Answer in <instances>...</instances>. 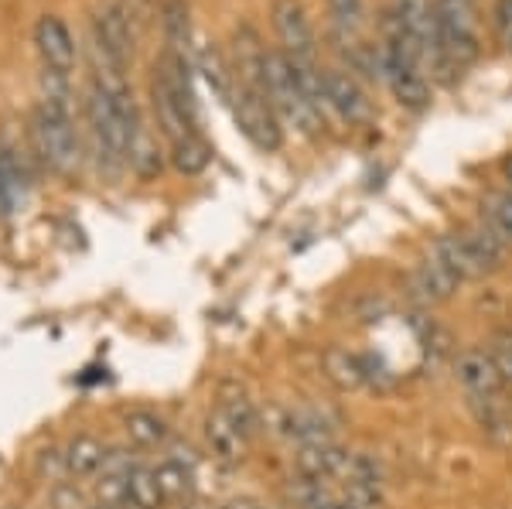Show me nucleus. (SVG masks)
Instances as JSON below:
<instances>
[{"instance_id": "obj_1", "label": "nucleus", "mask_w": 512, "mask_h": 509, "mask_svg": "<svg viewBox=\"0 0 512 509\" xmlns=\"http://www.w3.org/2000/svg\"><path fill=\"white\" fill-rule=\"evenodd\" d=\"M48 79L52 82H48L45 96L31 113V141H35L38 158L48 168L59 171V175H72L82 164V141L69 110V89H65L69 76H52L48 72Z\"/></svg>"}, {"instance_id": "obj_2", "label": "nucleus", "mask_w": 512, "mask_h": 509, "mask_svg": "<svg viewBox=\"0 0 512 509\" xmlns=\"http://www.w3.org/2000/svg\"><path fill=\"white\" fill-rule=\"evenodd\" d=\"M263 93H267V103L274 106L277 120L294 127L297 134L315 137L321 130V110L308 100L301 79L294 72L291 55H284L280 48H270L267 52V65H263Z\"/></svg>"}, {"instance_id": "obj_3", "label": "nucleus", "mask_w": 512, "mask_h": 509, "mask_svg": "<svg viewBox=\"0 0 512 509\" xmlns=\"http://www.w3.org/2000/svg\"><path fill=\"white\" fill-rule=\"evenodd\" d=\"M263 428L274 438H284L291 445H315V441H335L338 431V414L325 404H270L260 410Z\"/></svg>"}, {"instance_id": "obj_4", "label": "nucleus", "mask_w": 512, "mask_h": 509, "mask_svg": "<svg viewBox=\"0 0 512 509\" xmlns=\"http://www.w3.org/2000/svg\"><path fill=\"white\" fill-rule=\"evenodd\" d=\"M89 35H93L96 69L127 72L130 59H134L137 28L127 21V14H123V7L117 4V0H103V4H96L93 18H89Z\"/></svg>"}, {"instance_id": "obj_5", "label": "nucleus", "mask_w": 512, "mask_h": 509, "mask_svg": "<svg viewBox=\"0 0 512 509\" xmlns=\"http://www.w3.org/2000/svg\"><path fill=\"white\" fill-rule=\"evenodd\" d=\"M226 103H229V110H233V120L246 141L253 147H260V151H280L284 130H280V120H277L274 106L267 103V96L243 86V82H233V93H229Z\"/></svg>"}, {"instance_id": "obj_6", "label": "nucleus", "mask_w": 512, "mask_h": 509, "mask_svg": "<svg viewBox=\"0 0 512 509\" xmlns=\"http://www.w3.org/2000/svg\"><path fill=\"white\" fill-rule=\"evenodd\" d=\"M270 24H274L280 45H284L280 52L291 55V59H315L318 38L301 0H270Z\"/></svg>"}, {"instance_id": "obj_7", "label": "nucleus", "mask_w": 512, "mask_h": 509, "mask_svg": "<svg viewBox=\"0 0 512 509\" xmlns=\"http://www.w3.org/2000/svg\"><path fill=\"white\" fill-rule=\"evenodd\" d=\"M454 380H458V387L468 393V400L499 397V393H506V380H502L492 352L482 346H468L454 356Z\"/></svg>"}, {"instance_id": "obj_8", "label": "nucleus", "mask_w": 512, "mask_h": 509, "mask_svg": "<svg viewBox=\"0 0 512 509\" xmlns=\"http://www.w3.org/2000/svg\"><path fill=\"white\" fill-rule=\"evenodd\" d=\"M35 48L41 55V65L52 76H69L76 69V38H72L69 24L59 14H41L35 24Z\"/></svg>"}, {"instance_id": "obj_9", "label": "nucleus", "mask_w": 512, "mask_h": 509, "mask_svg": "<svg viewBox=\"0 0 512 509\" xmlns=\"http://www.w3.org/2000/svg\"><path fill=\"white\" fill-rule=\"evenodd\" d=\"M321 82H325V106L335 110L345 123L359 127V123L373 120V100H369L355 76L342 69H321Z\"/></svg>"}, {"instance_id": "obj_10", "label": "nucleus", "mask_w": 512, "mask_h": 509, "mask_svg": "<svg viewBox=\"0 0 512 509\" xmlns=\"http://www.w3.org/2000/svg\"><path fill=\"white\" fill-rule=\"evenodd\" d=\"M352 465V451H345L338 441H315V445H301L294 451V472L311 475V479H325L338 486Z\"/></svg>"}, {"instance_id": "obj_11", "label": "nucleus", "mask_w": 512, "mask_h": 509, "mask_svg": "<svg viewBox=\"0 0 512 509\" xmlns=\"http://www.w3.org/2000/svg\"><path fill=\"white\" fill-rule=\"evenodd\" d=\"M59 451H62L65 479H72V482L96 479V475L103 472L106 458H110V445H106V441L93 431L72 434Z\"/></svg>"}, {"instance_id": "obj_12", "label": "nucleus", "mask_w": 512, "mask_h": 509, "mask_svg": "<svg viewBox=\"0 0 512 509\" xmlns=\"http://www.w3.org/2000/svg\"><path fill=\"white\" fill-rule=\"evenodd\" d=\"M407 284H410V298L420 301V305H444V301L454 298L461 281L427 253V260H420V264L410 270Z\"/></svg>"}, {"instance_id": "obj_13", "label": "nucleus", "mask_w": 512, "mask_h": 509, "mask_svg": "<svg viewBox=\"0 0 512 509\" xmlns=\"http://www.w3.org/2000/svg\"><path fill=\"white\" fill-rule=\"evenodd\" d=\"M431 257L437 264H444L451 270L454 277H458L461 284L465 281H478V277L489 274V267L478 260V253L472 250V243L465 240V233H441L431 246Z\"/></svg>"}, {"instance_id": "obj_14", "label": "nucleus", "mask_w": 512, "mask_h": 509, "mask_svg": "<svg viewBox=\"0 0 512 509\" xmlns=\"http://www.w3.org/2000/svg\"><path fill=\"white\" fill-rule=\"evenodd\" d=\"M205 445H209V455L216 458V462L239 465L246 458V451H250V438H246L219 407H212L209 417H205Z\"/></svg>"}, {"instance_id": "obj_15", "label": "nucleus", "mask_w": 512, "mask_h": 509, "mask_svg": "<svg viewBox=\"0 0 512 509\" xmlns=\"http://www.w3.org/2000/svg\"><path fill=\"white\" fill-rule=\"evenodd\" d=\"M472 414L495 448H512V400H506V393L472 400Z\"/></svg>"}, {"instance_id": "obj_16", "label": "nucleus", "mask_w": 512, "mask_h": 509, "mask_svg": "<svg viewBox=\"0 0 512 509\" xmlns=\"http://www.w3.org/2000/svg\"><path fill=\"white\" fill-rule=\"evenodd\" d=\"M123 434L130 438V445L144 448V451L164 448L171 441L168 421H164L158 410H147V407H134L123 414Z\"/></svg>"}, {"instance_id": "obj_17", "label": "nucleus", "mask_w": 512, "mask_h": 509, "mask_svg": "<svg viewBox=\"0 0 512 509\" xmlns=\"http://www.w3.org/2000/svg\"><path fill=\"white\" fill-rule=\"evenodd\" d=\"M321 366H325V376L335 383L338 390H362V387H369L366 359H362L359 352L328 349L325 356H321Z\"/></svg>"}, {"instance_id": "obj_18", "label": "nucleus", "mask_w": 512, "mask_h": 509, "mask_svg": "<svg viewBox=\"0 0 512 509\" xmlns=\"http://www.w3.org/2000/svg\"><path fill=\"white\" fill-rule=\"evenodd\" d=\"M123 482H127V509H164L168 506L161 496L154 465H147L137 458V462L127 469V475H123Z\"/></svg>"}, {"instance_id": "obj_19", "label": "nucleus", "mask_w": 512, "mask_h": 509, "mask_svg": "<svg viewBox=\"0 0 512 509\" xmlns=\"http://www.w3.org/2000/svg\"><path fill=\"white\" fill-rule=\"evenodd\" d=\"M154 475H158V486H161V496L168 506H188L195 496V472L185 469V465L171 462V458H161L154 465Z\"/></svg>"}, {"instance_id": "obj_20", "label": "nucleus", "mask_w": 512, "mask_h": 509, "mask_svg": "<svg viewBox=\"0 0 512 509\" xmlns=\"http://www.w3.org/2000/svg\"><path fill=\"white\" fill-rule=\"evenodd\" d=\"M161 28L164 41L171 52H188V38H192V24H188V4L185 0H161ZM192 55V52H188Z\"/></svg>"}, {"instance_id": "obj_21", "label": "nucleus", "mask_w": 512, "mask_h": 509, "mask_svg": "<svg viewBox=\"0 0 512 509\" xmlns=\"http://www.w3.org/2000/svg\"><path fill=\"white\" fill-rule=\"evenodd\" d=\"M461 233H465V240L472 243L478 260H482V264L489 267V274H492V270L502 264V257H506V240H502V236L495 233L489 223H475V226L461 229Z\"/></svg>"}, {"instance_id": "obj_22", "label": "nucleus", "mask_w": 512, "mask_h": 509, "mask_svg": "<svg viewBox=\"0 0 512 509\" xmlns=\"http://www.w3.org/2000/svg\"><path fill=\"white\" fill-rule=\"evenodd\" d=\"M198 72L205 76V82H209L212 89H216L219 100H229V93H233V65H229L226 59H222L219 48H202L198 52Z\"/></svg>"}, {"instance_id": "obj_23", "label": "nucleus", "mask_w": 512, "mask_h": 509, "mask_svg": "<svg viewBox=\"0 0 512 509\" xmlns=\"http://www.w3.org/2000/svg\"><path fill=\"white\" fill-rule=\"evenodd\" d=\"M127 164L137 171L140 178H154L164 168V154L158 151V144H154V137L147 134V130H140L134 141H130V147H127Z\"/></svg>"}, {"instance_id": "obj_24", "label": "nucleus", "mask_w": 512, "mask_h": 509, "mask_svg": "<svg viewBox=\"0 0 512 509\" xmlns=\"http://www.w3.org/2000/svg\"><path fill=\"white\" fill-rule=\"evenodd\" d=\"M219 410L222 414L229 417V421L236 424L239 431L246 434V438H256L260 434V428H263V417H260V407L253 404L246 393H233V397H222V404H219Z\"/></svg>"}, {"instance_id": "obj_25", "label": "nucleus", "mask_w": 512, "mask_h": 509, "mask_svg": "<svg viewBox=\"0 0 512 509\" xmlns=\"http://www.w3.org/2000/svg\"><path fill=\"white\" fill-rule=\"evenodd\" d=\"M209 158H212V151L202 134L188 137V141H181V144H171V164H175L181 175H198V171H205Z\"/></svg>"}, {"instance_id": "obj_26", "label": "nucleus", "mask_w": 512, "mask_h": 509, "mask_svg": "<svg viewBox=\"0 0 512 509\" xmlns=\"http://www.w3.org/2000/svg\"><path fill=\"white\" fill-rule=\"evenodd\" d=\"M482 209H485V223H489L506 243H512V192L485 195Z\"/></svg>"}, {"instance_id": "obj_27", "label": "nucleus", "mask_w": 512, "mask_h": 509, "mask_svg": "<svg viewBox=\"0 0 512 509\" xmlns=\"http://www.w3.org/2000/svg\"><path fill=\"white\" fill-rule=\"evenodd\" d=\"M325 4L342 35H355L362 28V21H366V4L362 0H325Z\"/></svg>"}, {"instance_id": "obj_28", "label": "nucleus", "mask_w": 512, "mask_h": 509, "mask_svg": "<svg viewBox=\"0 0 512 509\" xmlns=\"http://www.w3.org/2000/svg\"><path fill=\"white\" fill-rule=\"evenodd\" d=\"M48 499H52L55 509H93V496H86L72 479H62V482H52L48 489Z\"/></svg>"}, {"instance_id": "obj_29", "label": "nucleus", "mask_w": 512, "mask_h": 509, "mask_svg": "<svg viewBox=\"0 0 512 509\" xmlns=\"http://www.w3.org/2000/svg\"><path fill=\"white\" fill-rule=\"evenodd\" d=\"M492 28L495 35H499L502 48L512 52V0H495L492 7Z\"/></svg>"}, {"instance_id": "obj_30", "label": "nucleus", "mask_w": 512, "mask_h": 509, "mask_svg": "<svg viewBox=\"0 0 512 509\" xmlns=\"http://www.w3.org/2000/svg\"><path fill=\"white\" fill-rule=\"evenodd\" d=\"M489 352H492L495 366H499L502 380L512 383V335H499V339L489 346Z\"/></svg>"}, {"instance_id": "obj_31", "label": "nucleus", "mask_w": 512, "mask_h": 509, "mask_svg": "<svg viewBox=\"0 0 512 509\" xmlns=\"http://www.w3.org/2000/svg\"><path fill=\"white\" fill-rule=\"evenodd\" d=\"M216 509H267V506L253 496H233V499H226V503H219Z\"/></svg>"}, {"instance_id": "obj_32", "label": "nucleus", "mask_w": 512, "mask_h": 509, "mask_svg": "<svg viewBox=\"0 0 512 509\" xmlns=\"http://www.w3.org/2000/svg\"><path fill=\"white\" fill-rule=\"evenodd\" d=\"M318 509H359V506H352L349 499H342V496H332V499H325Z\"/></svg>"}, {"instance_id": "obj_33", "label": "nucleus", "mask_w": 512, "mask_h": 509, "mask_svg": "<svg viewBox=\"0 0 512 509\" xmlns=\"http://www.w3.org/2000/svg\"><path fill=\"white\" fill-rule=\"evenodd\" d=\"M502 171H506V178H509V185H512V158H506V164H502Z\"/></svg>"}, {"instance_id": "obj_34", "label": "nucleus", "mask_w": 512, "mask_h": 509, "mask_svg": "<svg viewBox=\"0 0 512 509\" xmlns=\"http://www.w3.org/2000/svg\"><path fill=\"white\" fill-rule=\"evenodd\" d=\"M181 509H202V506H195V503H188V506H181Z\"/></svg>"}]
</instances>
